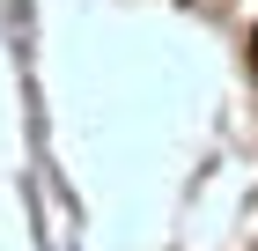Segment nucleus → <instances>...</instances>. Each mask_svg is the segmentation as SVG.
Listing matches in <instances>:
<instances>
[{
  "instance_id": "nucleus-1",
  "label": "nucleus",
  "mask_w": 258,
  "mask_h": 251,
  "mask_svg": "<svg viewBox=\"0 0 258 251\" xmlns=\"http://www.w3.org/2000/svg\"><path fill=\"white\" fill-rule=\"evenodd\" d=\"M251 74H258V37H251Z\"/></svg>"
}]
</instances>
